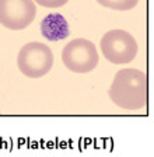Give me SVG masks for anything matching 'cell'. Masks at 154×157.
I'll list each match as a JSON object with an SVG mask.
<instances>
[{
    "instance_id": "1",
    "label": "cell",
    "mask_w": 154,
    "mask_h": 157,
    "mask_svg": "<svg viewBox=\"0 0 154 157\" xmlns=\"http://www.w3.org/2000/svg\"><path fill=\"white\" fill-rule=\"evenodd\" d=\"M108 95L122 109H141L147 104V76L139 69H121L112 80Z\"/></svg>"
},
{
    "instance_id": "3",
    "label": "cell",
    "mask_w": 154,
    "mask_h": 157,
    "mask_svg": "<svg viewBox=\"0 0 154 157\" xmlns=\"http://www.w3.org/2000/svg\"><path fill=\"white\" fill-rule=\"evenodd\" d=\"M102 55L115 65L130 63L137 55L139 46L134 36L125 29H111L100 41Z\"/></svg>"
},
{
    "instance_id": "4",
    "label": "cell",
    "mask_w": 154,
    "mask_h": 157,
    "mask_svg": "<svg viewBox=\"0 0 154 157\" xmlns=\"http://www.w3.org/2000/svg\"><path fill=\"white\" fill-rule=\"evenodd\" d=\"M62 62L70 72L88 73L97 67L100 62V55L91 41L76 38L63 48Z\"/></svg>"
},
{
    "instance_id": "6",
    "label": "cell",
    "mask_w": 154,
    "mask_h": 157,
    "mask_svg": "<svg viewBox=\"0 0 154 157\" xmlns=\"http://www.w3.org/2000/svg\"><path fill=\"white\" fill-rule=\"evenodd\" d=\"M41 33L49 41H60L69 36V25L65 17L60 14H49L41 23Z\"/></svg>"
},
{
    "instance_id": "2",
    "label": "cell",
    "mask_w": 154,
    "mask_h": 157,
    "mask_svg": "<svg viewBox=\"0 0 154 157\" xmlns=\"http://www.w3.org/2000/svg\"><path fill=\"white\" fill-rule=\"evenodd\" d=\"M17 66L24 76L39 78L51 72L53 66V52L43 42H28L20 49Z\"/></svg>"
},
{
    "instance_id": "5",
    "label": "cell",
    "mask_w": 154,
    "mask_h": 157,
    "mask_svg": "<svg viewBox=\"0 0 154 157\" xmlns=\"http://www.w3.org/2000/svg\"><path fill=\"white\" fill-rule=\"evenodd\" d=\"M36 16L34 0H0V24L13 31H20L32 24Z\"/></svg>"
},
{
    "instance_id": "8",
    "label": "cell",
    "mask_w": 154,
    "mask_h": 157,
    "mask_svg": "<svg viewBox=\"0 0 154 157\" xmlns=\"http://www.w3.org/2000/svg\"><path fill=\"white\" fill-rule=\"evenodd\" d=\"M35 4H39L46 9H59V7L65 6L69 0H34Z\"/></svg>"
},
{
    "instance_id": "7",
    "label": "cell",
    "mask_w": 154,
    "mask_h": 157,
    "mask_svg": "<svg viewBox=\"0 0 154 157\" xmlns=\"http://www.w3.org/2000/svg\"><path fill=\"white\" fill-rule=\"evenodd\" d=\"M97 2L102 7L116 10V11H128L134 9L139 3V0H97Z\"/></svg>"
}]
</instances>
